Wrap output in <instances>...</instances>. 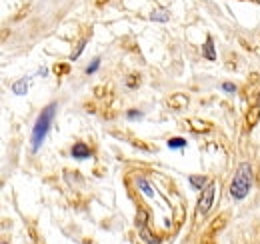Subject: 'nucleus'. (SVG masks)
Instances as JSON below:
<instances>
[{
    "mask_svg": "<svg viewBox=\"0 0 260 244\" xmlns=\"http://www.w3.org/2000/svg\"><path fill=\"white\" fill-rule=\"evenodd\" d=\"M150 20H154V22H168V20H170V14H168V10H164V8H156V10L150 12Z\"/></svg>",
    "mask_w": 260,
    "mask_h": 244,
    "instance_id": "0eeeda50",
    "label": "nucleus"
},
{
    "mask_svg": "<svg viewBox=\"0 0 260 244\" xmlns=\"http://www.w3.org/2000/svg\"><path fill=\"white\" fill-rule=\"evenodd\" d=\"M138 186H140V190H142V192H144L146 196H150V198L154 196V190L150 188V184H148V182H146L144 178H138Z\"/></svg>",
    "mask_w": 260,
    "mask_h": 244,
    "instance_id": "f8f14e48",
    "label": "nucleus"
},
{
    "mask_svg": "<svg viewBox=\"0 0 260 244\" xmlns=\"http://www.w3.org/2000/svg\"><path fill=\"white\" fill-rule=\"evenodd\" d=\"M86 42H88L86 38H82V40L78 42V46H76V50L72 52V56H70V60H78V58H80V54H82V50H84V46H86Z\"/></svg>",
    "mask_w": 260,
    "mask_h": 244,
    "instance_id": "ddd939ff",
    "label": "nucleus"
},
{
    "mask_svg": "<svg viewBox=\"0 0 260 244\" xmlns=\"http://www.w3.org/2000/svg\"><path fill=\"white\" fill-rule=\"evenodd\" d=\"M168 148H172V150H180V148H184L186 146V138H168Z\"/></svg>",
    "mask_w": 260,
    "mask_h": 244,
    "instance_id": "9b49d317",
    "label": "nucleus"
},
{
    "mask_svg": "<svg viewBox=\"0 0 260 244\" xmlns=\"http://www.w3.org/2000/svg\"><path fill=\"white\" fill-rule=\"evenodd\" d=\"M28 84H30V78H28V76H22L20 80H16V82L12 84V92H14L16 96H22V94L28 92Z\"/></svg>",
    "mask_w": 260,
    "mask_h": 244,
    "instance_id": "423d86ee",
    "label": "nucleus"
},
{
    "mask_svg": "<svg viewBox=\"0 0 260 244\" xmlns=\"http://www.w3.org/2000/svg\"><path fill=\"white\" fill-rule=\"evenodd\" d=\"M168 104H172V108H182V106L188 104V96H184V94H174V96L168 100Z\"/></svg>",
    "mask_w": 260,
    "mask_h": 244,
    "instance_id": "9d476101",
    "label": "nucleus"
},
{
    "mask_svg": "<svg viewBox=\"0 0 260 244\" xmlns=\"http://www.w3.org/2000/svg\"><path fill=\"white\" fill-rule=\"evenodd\" d=\"M4 244H6V242H4Z\"/></svg>",
    "mask_w": 260,
    "mask_h": 244,
    "instance_id": "aec40b11",
    "label": "nucleus"
},
{
    "mask_svg": "<svg viewBox=\"0 0 260 244\" xmlns=\"http://www.w3.org/2000/svg\"><path fill=\"white\" fill-rule=\"evenodd\" d=\"M204 56L208 60H216V50H214V42H212V36H206V42H204V48H202Z\"/></svg>",
    "mask_w": 260,
    "mask_h": 244,
    "instance_id": "6e6552de",
    "label": "nucleus"
},
{
    "mask_svg": "<svg viewBox=\"0 0 260 244\" xmlns=\"http://www.w3.org/2000/svg\"><path fill=\"white\" fill-rule=\"evenodd\" d=\"M54 114H56V104H48V106L42 108V112L38 114V118H36V122H34V128H32V138H30L34 152L42 146V142H44V138H46V134H48V130H50V126H52Z\"/></svg>",
    "mask_w": 260,
    "mask_h": 244,
    "instance_id": "f03ea898",
    "label": "nucleus"
},
{
    "mask_svg": "<svg viewBox=\"0 0 260 244\" xmlns=\"http://www.w3.org/2000/svg\"><path fill=\"white\" fill-rule=\"evenodd\" d=\"M188 182H190V186L194 190H204L208 186V176H204V174H190Z\"/></svg>",
    "mask_w": 260,
    "mask_h": 244,
    "instance_id": "39448f33",
    "label": "nucleus"
},
{
    "mask_svg": "<svg viewBox=\"0 0 260 244\" xmlns=\"http://www.w3.org/2000/svg\"><path fill=\"white\" fill-rule=\"evenodd\" d=\"M222 90L228 92V94H232V92H236V84H232V82H222Z\"/></svg>",
    "mask_w": 260,
    "mask_h": 244,
    "instance_id": "dca6fc26",
    "label": "nucleus"
},
{
    "mask_svg": "<svg viewBox=\"0 0 260 244\" xmlns=\"http://www.w3.org/2000/svg\"><path fill=\"white\" fill-rule=\"evenodd\" d=\"M258 120H260V106H252V108L248 110V114H246V122H248V126L252 128Z\"/></svg>",
    "mask_w": 260,
    "mask_h": 244,
    "instance_id": "1a4fd4ad",
    "label": "nucleus"
},
{
    "mask_svg": "<svg viewBox=\"0 0 260 244\" xmlns=\"http://www.w3.org/2000/svg\"><path fill=\"white\" fill-rule=\"evenodd\" d=\"M258 106H260V94H258Z\"/></svg>",
    "mask_w": 260,
    "mask_h": 244,
    "instance_id": "6ab92c4d",
    "label": "nucleus"
},
{
    "mask_svg": "<svg viewBox=\"0 0 260 244\" xmlns=\"http://www.w3.org/2000/svg\"><path fill=\"white\" fill-rule=\"evenodd\" d=\"M250 188H252V166L250 162H240L230 182V196L236 202H242L248 196Z\"/></svg>",
    "mask_w": 260,
    "mask_h": 244,
    "instance_id": "f257e3e1",
    "label": "nucleus"
},
{
    "mask_svg": "<svg viewBox=\"0 0 260 244\" xmlns=\"http://www.w3.org/2000/svg\"><path fill=\"white\" fill-rule=\"evenodd\" d=\"M46 72H48V68H40V70H38L40 76H46Z\"/></svg>",
    "mask_w": 260,
    "mask_h": 244,
    "instance_id": "a211bd4d",
    "label": "nucleus"
},
{
    "mask_svg": "<svg viewBox=\"0 0 260 244\" xmlns=\"http://www.w3.org/2000/svg\"><path fill=\"white\" fill-rule=\"evenodd\" d=\"M70 154H72L74 158H78V160H84V158L90 156V148H88L84 142H76V144H72Z\"/></svg>",
    "mask_w": 260,
    "mask_h": 244,
    "instance_id": "20e7f679",
    "label": "nucleus"
},
{
    "mask_svg": "<svg viewBox=\"0 0 260 244\" xmlns=\"http://www.w3.org/2000/svg\"><path fill=\"white\" fill-rule=\"evenodd\" d=\"M98 68H100V58H94V60L86 66V74H94Z\"/></svg>",
    "mask_w": 260,
    "mask_h": 244,
    "instance_id": "4468645a",
    "label": "nucleus"
},
{
    "mask_svg": "<svg viewBox=\"0 0 260 244\" xmlns=\"http://www.w3.org/2000/svg\"><path fill=\"white\" fill-rule=\"evenodd\" d=\"M142 116H144V114H142L140 110H128V112H126V118H128V120H140Z\"/></svg>",
    "mask_w": 260,
    "mask_h": 244,
    "instance_id": "2eb2a0df",
    "label": "nucleus"
},
{
    "mask_svg": "<svg viewBox=\"0 0 260 244\" xmlns=\"http://www.w3.org/2000/svg\"><path fill=\"white\" fill-rule=\"evenodd\" d=\"M54 70H56V72H68V66H66V64H56Z\"/></svg>",
    "mask_w": 260,
    "mask_h": 244,
    "instance_id": "f3484780",
    "label": "nucleus"
},
{
    "mask_svg": "<svg viewBox=\"0 0 260 244\" xmlns=\"http://www.w3.org/2000/svg\"><path fill=\"white\" fill-rule=\"evenodd\" d=\"M214 194H216V184L208 182V186L202 190V194L198 198V206H196V214L198 216H206L208 214V210L212 208V202H214Z\"/></svg>",
    "mask_w": 260,
    "mask_h": 244,
    "instance_id": "7ed1b4c3",
    "label": "nucleus"
}]
</instances>
